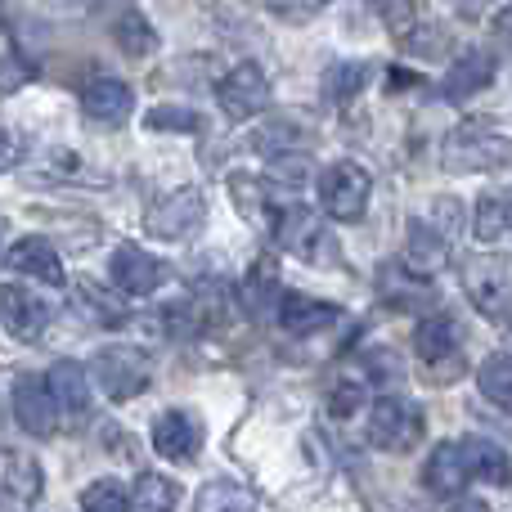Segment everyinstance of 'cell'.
I'll return each mask as SVG.
<instances>
[{"mask_svg": "<svg viewBox=\"0 0 512 512\" xmlns=\"http://www.w3.org/2000/svg\"><path fill=\"white\" fill-rule=\"evenodd\" d=\"M342 319V310L333 301H319V297H306V292H283L279 297V324L297 337H310V333H324Z\"/></svg>", "mask_w": 512, "mask_h": 512, "instance_id": "9a60e30c", "label": "cell"}, {"mask_svg": "<svg viewBox=\"0 0 512 512\" xmlns=\"http://www.w3.org/2000/svg\"><path fill=\"white\" fill-rule=\"evenodd\" d=\"M495 32L504 36V41H512V5H508V9H499V14H495Z\"/></svg>", "mask_w": 512, "mask_h": 512, "instance_id": "74e56055", "label": "cell"}, {"mask_svg": "<svg viewBox=\"0 0 512 512\" xmlns=\"http://www.w3.org/2000/svg\"><path fill=\"white\" fill-rule=\"evenodd\" d=\"M203 221H207L203 189H171L167 198H158V203L144 212V230H149L153 239H189Z\"/></svg>", "mask_w": 512, "mask_h": 512, "instance_id": "52a82bcc", "label": "cell"}, {"mask_svg": "<svg viewBox=\"0 0 512 512\" xmlns=\"http://www.w3.org/2000/svg\"><path fill=\"white\" fill-rule=\"evenodd\" d=\"M81 108H86V117H90V122H99V126H122L126 117H131V108H135V95H131V86H126V81L99 77V81H90V86H86Z\"/></svg>", "mask_w": 512, "mask_h": 512, "instance_id": "ac0fdd59", "label": "cell"}, {"mask_svg": "<svg viewBox=\"0 0 512 512\" xmlns=\"http://www.w3.org/2000/svg\"><path fill=\"white\" fill-rule=\"evenodd\" d=\"M369 77H373L369 63H333V68L324 72V95L333 99V104H351V99L369 86Z\"/></svg>", "mask_w": 512, "mask_h": 512, "instance_id": "4316f807", "label": "cell"}, {"mask_svg": "<svg viewBox=\"0 0 512 512\" xmlns=\"http://www.w3.org/2000/svg\"><path fill=\"white\" fill-rule=\"evenodd\" d=\"M270 14H279V18H292V23H301V18H310V14H319V9L328 5V0H261Z\"/></svg>", "mask_w": 512, "mask_h": 512, "instance_id": "e575fe53", "label": "cell"}, {"mask_svg": "<svg viewBox=\"0 0 512 512\" xmlns=\"http://www.w3.org/2000/svg\"><path fill=\"white\" fill-rule=\"evenodd\" d=\"M113 41L122 45V54H131V59H144V54H153V45H158V32L144 23V14H126V18H117Z\"/></svg>", "mask_w": 512, "mask_h": 512, "instance_id": "f1b7e54d", "label": "cell"}, {"mask_svg": "<svg viewBox=\"0 0 512 512\" xmlns=\"http://www.w3.org/2000/svg\"><path fill=\"white\" fill-rule=\"evenodd\" d=\"M274 239L283 243L288 252L297 256H315L319 252V239H324V225H319V216L310 212V207H297V203H279V212H274Z\"/></svg>", "mask_w": 512, "mask_h": 512, "instance_id": "2e32d148", "label": "cell"}, {"mask_svg": "<svg viewBox=\"0 0 512 512\" xmlns=\"http://www.w3.org/2000/svg\"><path fill=\"white\" fill-rule=\"evenodd\" d=\"M18 153H23V149H18V144H14V140H9V135H5V131H0V171L18 167Z\"/></svg>", "mask_w": 512, "mask_h": 512, "instance_id": "8d00e7d4", "label": "cell"}, {"mask_svg": "<svg viewBox=\"0 0 512 512\" xmlns=\"http://www.w3.org/2000/svg\"><path fill=\"white\" fill-rule=\"evenodd\" d=\"M360 405H364V387H360V382H337V387L328 391V414H333V418H351Z\"/></svg>", "mask_w": 512, "mask_h": 512, "instance_id": "d6a6232c", "label": "cell"}, {"mask_svg": "<svg viewBox=\"0 0 512 512\" xmlns=\"http://www.w3.org/2000/svg\"><path fill=\"white\" fill-rule=\"evenodd\" d=\"M373 5L382 9V18H387V27L396 36H405L409 27L418 23V5H414V0H373Z\"/></svg>", "mask_w": 512, "mask_h": 512, "instance_id": "836d02e7", "label": "cell"}, {"mask_svg": "<svg viewBox=\"0 0 512 512\" xmlns=\"http://www.w3.org/2000/svg\"><path fill=\"white\" fill-rule=\"evenodd\" d=\"M176 504H180V481L162 477V472H144L126 490V508L131 512H176Z\"/></svg>", "mask_w": 512, "mask_h": 512, "instance_id": "7402d4cb", "label": "cell"}, {"mask_svg": "<svg viewBox=\"0 0 512 512\" xmlns=\"http://www.w3.org/2000/svg\"><path fill=\"white\" fill-rule=\"evenodd\" d=\"M0 63H14V41H9L5 23H0Z\"/></svg>", "mask_w": 512, "mask_h": 512, "instance_id": "f35d334b", "label": "cell"}, {"mask_svg": "<svg viewBox=\"0 0 512 512\" xmlns=\"http://www.w3.org/2000/svg\"><path fill=\"white\" fill-rule=\"evenodd\" d=\"M495 72H499V63L490 50H463L459 59L450 63V72H445L441 95L450 99V104H463V99L481 95V90L495 81Z\"/></svg>", "mask_w": 512, "mask_h": 512, "instance_id": "4fadbf2b", "label": "cell"}, {"mask_svg": "<svg viewBox=\"0 0 512 512\" xmlns=\"http://www.w3.org/2000/svg\"><path fill=\"white\" fill-rule=\"evenodd\" d=\"M216 104L230 122H248V117L270 108V77L261 72V63H234L221 81H216Z\"/></svg>", "mask_w": 512, "mask_h": 512, "instance_id": "5b68a950", "label": "cell"}, {"mask_svg": "<svg viewBox=\"0 0 512 512\" xmlns=\"http://www.w3.org/2000/svg\"><path fill=\"white\" fill-rule=\"evenodd\" d=\"M477 239L481 243L508 239V203L504 198H481L477 203Z\"/></svg>", "mask_w": 512, "mask_h": 512, "instance_id": "1f68e13d", "label": "cell"}, {"mask_svg": "<svg viewBox=\"0 0 512 512\" xmlns=\"http://www.w3.org/2000/svg\"><path fill=\"white\" fill-rule=\"evenodd\" d=\"M5 234H9V225H5V221H0V248H5Z\"/></svg>", "mask_w": 512, "mask_h": 512, "instance_id": "ab89813d", "label": "cell"}, {"mask_svg": "<svg viewBox=\"0 0 512 512\" xmlns=\"http://www.w3.org/2000/svg\"><path fill=\"white\" fill-rule=\"evenodd\" d=\"M77 301L86 306V315L95 319V324H104V328H122L126 319H131V310H126V301L117 297V292H108V288H99V283H77Z\"/></svg>", "mask_w": 512, "mask_h": 512, "instance_id": "484cf974", "label": "cell"}, {"mask_svg": "<svg viewBox=\"0 0 512 512\" xmlns=\"http://www.w3.org/2000/svg\"><path fill=\"white\" fill-rule=\"evenodd\" d=\"M90 378L99 382L113 405H126V400L144 396L153 382V364L140 346H104V351L90 360Z\"/></svg>", "mask_w": 512, "mask_h": 512, "instance_id": "6da1fadb", "label": "cell"}, {"mask_svg": "<svg viewBox=\"0 0 512 512\" xmlns=\"http://www.w3.org/2000/svg\"><path fill=\"white\" fill-rule=\"evenodd\" d=\"M468 481H472V468H468V454H463V441H441L432 454H427L423 486L432 490L436 499L463 495V486H468Z\"/></svg>", "mask_w": 512, "mask_h": 512, "instance_id": "7c38bea8", "label": "cell"}, {"mask_svg": "<svg viewBox=\"0 0 512 512\" xmlns=\"http://www.w3.org/2000/svg\"><path fill=\"white\" fill-rule=\"evenodd\" d=\"M409 256H414V265L436 270V265L450 256V239H445L432 221H414V225H409Z\"/></svg>", "mask_w": 512, "mask_h": 512, "instance_id": "83f0119b", "label": "cell"}, {"mask_svg": "<svg viewBox=\"0 0 512 512\" xmlns=\"http://www.w3.org/2000/svg\"><path fill=\"white\" fill-rule=\"evenodd\" d=\"M477 387H481V396H486L490 405H499V409H508L512 414V355L508 351L486 355V364L477 369Z\"/></svg>", "mask_w": 512, "mask_h": 512, "instance_id": "d4e9b609", "label": "cell"}, {"mask_svg": "<svg viewBox=\"0 0 512 512\" xmlns=\"http://www.w3.org/2000/svg\"><path fill=\"white\" fill-rule=\"evenodd\" d=\"M512 162V140L481 122H468L445 140V167L450 171H499Z\"/></svg>", "mask_w": 512, "mask_h": 512, "instance_id": "3957f363", "label": "cell"}, {"mask_svg": "<svg viewBox=\"0 0 512 512\" xmlns=\"http://www.w3.org/2000/svg\"><path fill=\"white\" fill-rule=\"evenodd\" d=\"M108 274H113L117 292H126V297H153V292L167 283L171 265L158 261V256H149L144 248H135V243H122V248L113 252Z\"/></svg>", "mask_w": 512, "mask_h": 512, "instance_id": "9c48e42d", "label": "cell"}, {"mask_svg": "<svg viewBox=\"0 0 512 512\" xmlns=\"http://www.w3.org/2000/svg\"><path fill=\"white\" fill-rule=\"evenodd\" d=\"M369 194H373V176L360 162L342 158L319 171V203H324V212L333 221H360L364 207H369Z\"/></svg>", "mask_w": 512, "mask_h": 512, "instance_id": "7a4b0ae2", "label": "cell"}, {"mask_svg": "<svg viewBox=\"0 0 512 512\" xmlns=\"http://www.w3.org/2000/svg\"><path fill=\"white\" fill-rule=\"evenodd\" d=\"M230 198H234V207L243 212V221H252L261 234L274 230V212H279V207H270V185H265V180L234 176L230 180Z\"/></svg>", "mask_w": 512, "mask_h": 512, "instance_id": "44dd1931", "label": "cell"}, {"mask_svg": "<svg viewBox=\"0 0 512 512\" xmlns=\"http://www.w3.org/2000/svg\"><path fill=\"white\" fill-rule=\"evenodd\" d=\"M463 288L472 306L486 310L490 319H504L512 310V270L504 256H468L463 261Z\"/></svg>", "mask_w": 512, "mask_h": 512, "instance_id": "8992f818", "label": "cell"}, {"mask_svg": "<svg viewBox=\"0 0 512 512\" xmlns=\"http://www.w3.org/2000/svg\"><path fill=\"white\" fill-rule=\"evenodd\" d=\"M436 230L445 234V239H454L459 234V225H463V212H459V198H436Z\"/></svg>", "mask_w": 512, "mask_h": 512, "instance_id": "d590c367", "label": "cell"}, {"mask_svg": "<svg viewBox=\"0 0 512 512\" xmlns=\"http://www.w3.org/2000/svg\"><path fill=\"white\" fill-rule=\"evenodd\" d=\"M463 454H468L472 477H481L486 486H499V490L512 486V459L495 441H486V436H463Z\"/></svg>", "mask_w": 512, "mask_h": 512, "instance_id": "ffe728a7", "label": "cell"}, {"mask_svg": "<svg viewBox=\"0 0 512 512\" xmlns=\"http://www.w3.org/2000/svg\"><path fill=\"white\" fill-rule=\"evenodd\" d=\"M144 126H149V131H180V135H194V131H203V117H198L194 108L162 104V108H153V113L144 117Z\"/></svg>", "mask_w": 512, "mask_h": 512, "instance_id": "4dcf8cb0", "label": "cell"}, {"mask_svg": "<svg viewBox=\"0 0 512 512\" xmlns=\"http://www.w3.org/2000/svg\"><path fill=\"white\" fill-rule=\"evenodd\" d=\"M81 512H126V486L113 477L90 481V486L81 490Z\"/></svg>", "mask_w": 512, "mask_h": 512, "instance_id": "f546056e", "label": "cell"}, {"mask_svg": "<svg viewBox=\"0 0 512 512\" xmlns=\"http://www.w3.org/2000/svg\"><path fill=\"white\" fill-rule=\"evenodd\" d=\"M41 495V468L32 459H9L0 481V508H27Z\"/></svg>", "mask_w": 512, "mask_h": 512, "instance_id": "603a6c76", "label": "cell"}, {"mask_svg": "<svg viewBox=\"0 0 512 512\" xmlns=\"http://www.w3.org/2000/svg\"><path fill=\"white\" fill-rule=\"evenodd\" d=\"M153 450L171 463H194L198 450H203V423L185 409H167L153 423Z\"/></svg>", "mask_w": 512, "mask_h": 512, "instance_id": "8fae6325", "label": "cell"}, {"mask_svg": "<svg viewBox=\"0 0 512 512\" xmlns=\"http://www.w3.org/2000/svg\"><path fill=\"white\" fill-rule=\"evenodd\" d=\"M423 409H414L400 396H382L369 409V441L387 454H405L423 441Z\"/></svg>", "mask_w": 512, "mask_h": 512, "instance_id": "277c9868", "label": "cell"}, {"mask_svg": "<svg viewBox=\"0 0 512 512\" xmlns=\"http://www.w3.org/2000/svg\"><path fill=\"white\" fill-rule=\"evenodd\" d=\"M45 382H50V391H54L59 418L81 423V418L90 414V373L81 369L77 360H59L50 373H45Z\"/></svg>", "mask_w": 512, "mask_h": 512, "instance_id": "5bb4252c", "label": "cell"}, {"mask_svg": "<svg viewBox=\"0 0 512 512\" xmlns=\"http://www.w3.org/2000/svg\"><path fill=\"white\" fill-rule=\"evenodd\" d=\"M463 351V328L450 315H427L414 328V355L427 364H445L450 355Z\"/></svg>", "mask_w": 512, "mask_h": 512, "instance_id": "d6986e66", "label": "cell"}, {"mask_svg": "<svg viewBox=\"0 0 512 512\" xmlns=\"http://www.w3.org/2000/svg\"><path fill=\"white\" fill-rule=\"evenodd\" d=\"M0 131H5V126H0Z\"/></svg>", "mask_w": 512, "mask_h": 512, "instance_id": "60d3db41", "label": "cell"}, {"mask_svg": "<svg viewBox=\"0 0 512 512\" xmlns=\"http://www.w3.org/2000/svg\"><path fill=\"white\" fill-rule=\"evenodd\" d=\"M9 270L14 274H27V279H36V283H50V288H63V261H59V252H54V243H45V239H18L14 248H9Z\"/></svg>", "mask_w": 512, "mask_h": 512, "instance_id": "e0dca14e", "label": "cell"}, {"mask_svg": "<svg viewBox=\"0 0 512 512\" xmlns=\"http://www.w3.org/2000/svg\"><path fill=\"white\" fill-rule=\"evenodd\" d=\"M14 418L36 441L59 432V405H54V391L41 373H18L14 378Z\"/></svg>", "mask_w": 512, "mask_h": 512, "instance_id": "ba28073f", "label": "cell"}, {"mask_svg": "<svg viewBox=\"0 0 512 512\" xmlns=\"http://www.w3.org/2000/svg\"><path fill=\"white\" fill-rule=\"evenodd\" d=\"M50 324V310H45L41 297H32L18 283H0V328L18 342H36Z\"/></svg>", "mask_w": 512, "mask_h": 512, "instance_id": "30bf717a", "label": "cell"}, {"mask_svg": "<svg viewBox=\"0 0 512 512\" xmlns=\"http://www.w3.org/2000/svg\"><path fill=\"white\" fill-rule=\"evenodd\" d=\"M194 512H256V495L243 481H207L194 499Z\"/></svg>", "mask_w": 512, "mask_h": 512, "instance_id": "cb8c5ba5", "label": "cell"}]
</instances>
